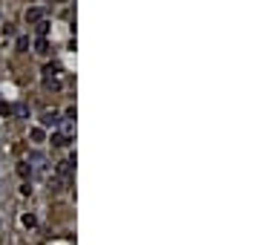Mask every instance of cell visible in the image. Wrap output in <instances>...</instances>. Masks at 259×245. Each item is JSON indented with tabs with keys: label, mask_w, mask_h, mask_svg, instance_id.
<instances>
[{
	"label": "cell",
	"mask_w": 259,
	"mask_h": 245,
	"mask_svg": "<svg viewBox=\"0 0 259 245\" xmlns=\"http://www.w3.org/2000/svg\"><path fill=\"white\" fill-rule=\"evenodd\" d=\"M44 124H58V113H46V116H44Z\"/></svg>",
	"instance_id": "cell-1"
},
{
	"label": "cell",
	"mask_w": 259,
	"mask_h": 245,
	"mask_svg": "<svg viewBox=\"0 0 259 245\" xmlns=\"http://www.w3.org/2000/svg\"><path fill=\"white\" fill-rule=\"evenodd\" d=\"M40 15H44V9H32V12H29V21H38Z\"/></svg>",
	"instance_id": "cell-2"
}]
</instances>
